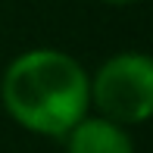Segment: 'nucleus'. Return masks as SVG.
Here are the masks:
<instances>
[{
    "instance_id": "1",
    "label": "nucleus",
    "mask_w": 153,
    "mask_h": 153,
    "mask_svg": "<svg viewBox=\"0 0 153 153\" xmlns=\"http://www.w3.org/2000/svg\"><path fill=\"white\" fill-rule=\"evenodd\" d=\"M0 103L19 128L41 137H66L91 109V78L72 53L31 47L6 62Z\"/></svg>"
},
{
    "instance_id": "3",
    "label": "nucleus",
    "mask_w": 153,
    "mask_h": 153,
    "mask_svg": "<svg viewBox=\"0 0 153 153\" xmlns=\"http://www.w3.org/2000/svg\"><path fill=\"white\" fill-rule=\"evenodd\" d=\"M66 153H134L128 128L103 116H85L66 131Z\"/></svg>"
},
{
    "instance_id": "4",
    "label": "nucleus",
    "mask_w": 153,
    "mask_h": 153,
    "mask_svg": "<svg viewBox=\"0 0 153 153\" xmlns=\"http://www.w3.org/2000/svg\"><path fill=\"white\" fill-rule=\"evenodd\" d=\"M100 3H106V6H134L141 0H100Z\"/></svg>"
},
{
    "instance_id": "2",
    "label": "nucleus",
    "mask_w": 153,
    "mask_h": 153,
    "mask_svg": "<svg viewBox=\"0 0 153 153\" xmlns=\"http://www.w3.org/2000/svg\"><path fill=\"white\" fill-rule=\"evenodd\" d=\"M91 78V106L97 116L131 128L153 113V59L141 50L113 53Z\"/></svg>"
}]
</instances>
